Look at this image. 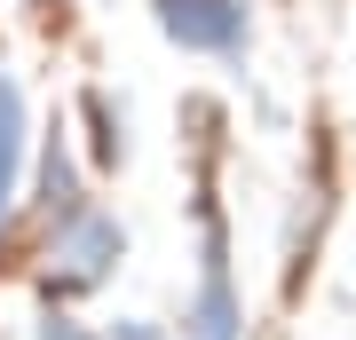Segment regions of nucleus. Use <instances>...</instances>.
<instances>
[{
    "label": "nucleus",
    "instance_id": "1",
    "mask_svg": "<svg viewBox=\"0 0 356 340\" xmlns=\"http://www.w3.org/2000/svg\"><path fill=\"white\" fill-rule=\"evenodd\" d=\"M119 245H127V238H119V222H111V214H95V206H72V214L56 222V277H64V285H95L103 269L119 261Z\"/></svg>",
    "mask_w": 356,
    "mask_h": 340
},
{
    "label": "nucleus",
    "instance_id": "2",
    "mask_svg": "<svg viewBox=\"0 0 356 340\" xmlns=\"http://www.w3.org/2000/svg\"><path fill=\"white\" fill-rule=\"evenodd\" d=\"M159 24H166V40L206 48V56H238L245 48V8L238 0H159Z\"/></svg>",
    "mask_w": 356,
    "mask_h": 340
},
{
    "label": "nucleus",
    "instance_id": "3",
    "mask_svg": "<svg viewBox=\"0 0 356 340\" xmlns=\"http://www.w3.org/2000/svg\"><path fill=\"white\" fill-rule=\"evenodd\" d=\"M191 340H238V293L222 269V214H206V277H198V309L182 316Z\"/></svg>",
    "mask_w": 356,
    "mask_h": 340
},
{
    "label": "nucleus",
    "instance_id": "4",
    "mask_svg": "<svg viewBox=\"0 0 356 340\" xmlns=\"http://www.w3.org/2000/svg\"><path fill=\"white\" fill-rule=\"evenodd\" d=\"M16 159H24V88L0 79V214L16 206Z\"/></svg>",
    "mask_w": 356,
    "mask_h": 340
},
{
    "label": "nucleus",
    "instance_id": "5",
    "mask_svg": "<svg viewBox=\"0 0 356 340\" xmlns=\"http://www.w3.org/2000/svg\"><path fill=\"white\" fill-rule=\"evenodd\" d=\"M40 340H95V332L72 325V316H48V325H40Z\"/></svg>",
    "mask_w": 356,
    "mask_h": 340
},
{
    "label": "nucleus",
    "instance_id": "6",
    "mask_svg": "<svg viewBox=\"0 0 356 340\" xmlns=\"http://www.w3.org/2000/svg\"><path fill=\"white\" fill-rule=\"evenodd\" d=\"M119 340H159V332H143V325H119Z\"/></svg>",
    "mask_w": 356,
    "mask_h": 340
}]
</instances>
